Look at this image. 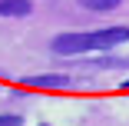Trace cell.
I'll list each match as a JSON object with an SVG mask.
<instances>
[{
    "label": "cell",
    "instance_id": "obj_4",
    "mask_svg": "<svg viewBox=\"0 0 129 126\" xmlns=\"http://www.w3.org/2000/svg\"><path fill=\"white\" fill-rule=\"evenodd\" d=\"M80 7L103 13V10H116V7H119V0H80Z\"/></svg>",
    "mask_w": 129,
    "mask_h": 126
},
{
    "label": "cell",
    "instance_id": "obj_2",
    "mask_svg": "<svg viewBox=\"0 0 129 126\" xmlns=\"http://www.w3.org/2000/svg\"><path fill=\"white\" fill-rule=\"evenodd\" d=\"M33 10L30 0H0V17H27Z\"/></svg>",
    "mask_w": 129,
    "mask_h": 126
},
{
    "label": "cell",
    "instance_id": "obj_3",
    "mask_svg": "<svg viewBox=\"0 0 129 126\" xmlns=\"http://www.w3.org/2000/svg\"><path fill=\"white\" fill-rule=\"evenodd\" d=\"M20 83L23 86H66L70 80L63 77V73H46V77H23Z\"/></svg>",
    "mask_w": 129,
    "mask_h": 126
},
{
    "label": "cell",
    "instance_id": "obj_1",
    "mask_svg": "<svg viewBox=\"0 0 129 126\" xmlns=\"http://www.w3.org/2000/svg\"><path fill=\"white\" fill-rule=\"evenodd\" d=\"M119 43H129V27H109V30H93V33H60L53 37V53H89V50H113Z\"/></svg>",
    "mask_w": 129,
    "mask_h": 126
},
{
    "label": "cell",
    "instance_id": "obj_6",
    "mask_svg": "<svg viewBox=\"0 0 129 126\" xmlns=\"http://www.w3.org/2000/svg\"><path fill=\"white\" fill-rule=\"evenodd\" d=\"M122 90H129V80H126V83H122Z\"/></svg>",
    "mask_w": 129,
    "mask_h": 126
},
{
    "label": "cell",
    "instance_id": "obj_5",
    "mask_svg": "<svg viewBox=\"0 0 129 126\" xmlns=\"http://www.w3.org/2000/svg\"><path fill=\"white\" fill-rule=\"evenodd\" d=\"M0 126H23V119H20V116H10V113H7V116H0Z\"/></svg>",
    "mask_w": 129,
    "mask_h": 126
}]
</instances>
